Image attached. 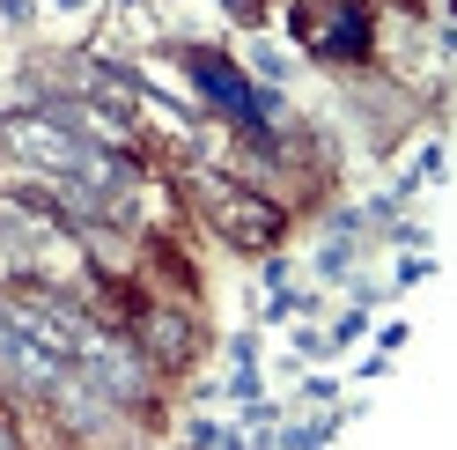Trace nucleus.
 <instances>
[{
    "label": "nucleus",
    "instance_id": "9b49d317",
    "mask_svg": "<svg viewBox=\"0 0 457 450\" xmlns=\"http://www.w3.org/2000/svg\"><path fill=\"white\" fill-rule=\"evenodd\" d=\"M0 22H8V30H30V22H37V0H0Z\"/></svg>",
    "mask_w": 457,
    "mask_h": 450
},
{
    "label": "nucleus",
    "instance_id": "20e7f679",
    "mask_svg": "<svg viewBox=\"0 0 457 450\" xmlns=\"http://www.w3.org/2000/svg\"><path fill=\"white\" fill-rule=\"evenodd\" d=\"M126 332H133V347L148 354V370H155V377H178V370H192V354H199V318H192V311H178L170 296L140 303Z\"/></svg>",
    "mask_w": 457,
    "mask_h": 450
},
{
    "label": "nucleus",
    "instance_id": "6e6552de",
    "mask_svg": "<svg viewBox=\"0 0 457 450\" xmlns=\"http://www.w3.org/2000/svg\"><path fill=\"white\" fill-rule=\"evenodd\" d=\"M361 332H369V311H361V303H354V311H347V318H339V325L325 332V340H332V354H339V347H354V340H361Z\"/></svg>",
    "mask_w": 457,
    "mask_h": 450
},
{
    "label": "nucleus",
    "instance_id": "4468645a",
    "mask_svg": "<svg viewBox=\"0 0 457 450\" xmlns=\"http://www.w3.org/2000/svg\"><path fill=\"white\" fill-rule=\"evenodd\" d=\"M207 450H251V436H237V429H214V443Z\"/></svg>",
    "mask_w": 457,
    "mask_h": 450
},
{
    "label": "nucleus",
    "instance_id": "f8f14e48",
    "mask_svg": "<svg viewBox=\"0 0 457 450\" xmlns=\"http://www.w3.org/2000/svg\"><path fill=\"white\" fill-rule=\"evenodd\" d=\"M295 354H310V362H325V354H332V340H325L318 325H303V332H295Z\"/></svg>",
    "mask_w": 457,
    "mask_h": 450
},
{
    "label": "nucleus",
    "instance_id": "0eeeda50",
    "mask_svg": "<svg viewBox=\"0 0 457 450\" xmlns=\"http://www.w3.org/2000/svg\"><path fill=\"white\" fill-rule=\"evenodd\" d=\"M221 399H237V406H251V399H266V384H259V370H228V384H221Z\"/></svg>",
    "mask_w": 457,
    "mask_h": 450
},
{
    "label": "nucleus",
    "instance_id": "39448f33",
    "mask_svg": "<svg viewBox=\"0 0 457 450\" xmlns=\"http://www.w3.org/2000/svg\"><path fill=\"white\" fill-rule=\"evenodd\" d=\"M52 237H67V214L52 207V192L37 178L0 185V259H15V251H30V244H52Z\"/></svg>",
    "mask_w": 457,
    "mask_h": 450
},
{
    "label": "nucleus",
    "instance_id": "9d476101",
    "mask_svg": "<svg viewBox=\"0 0 457 450\" xmlns=\"http://www.w3.org/2000/svg\"><path fill=\"white\" fill-rule=\"evenodd\" d=\"M428 273H436V259L413 251V259H398V280H391V288H413V280H428Z\"/></svg>",
    "mask_w": 457,
    "mask_h": 450
},
{
    "label": "nucleus",
    "instance_id": "7ed1b4c3",
    "mask_svg": "<svg viewBox=\"0 0 457 450\" xmlns=\"http://www.w3.org/2000/svg\"><path fill=\"white\" fill-rule=\"evenodd\" d=\"M0 155L22 162L30 178H74L81 155H89V140H81L67 119H52V111L22 104V111H0Z\"/></svg>",
    "mask_w": 457,
    "mask_h": 450
},
{
    "label": "nucleus",
    "instance_id": "1a4fd4ad",
    "mask_svg": "<svg viewBox=\"0 0 457 450\" xmlns=\"http://www.w3.org/2000/svg\"><path fill=\"white\" fill-rule=\"evenodd\" d=\"M228 370H259V332H237L228 340Z\"/></svg>",
    "mask_w": 457,
    "mask_h": 450
},
{
    "label": "nucleus",
    "instance_id": "423d86ee",
    "mask_svg": "<svg viewBox=\"0 0 457 450\" xmlns=\"http://www.w3.org/2000/svg\"><path fill=\"white\" fill-rule=\"evenodd\" d=\"M251 74H259V89H280L295 67H288V52H280V45H251Z\"/></svg>",
    "mask_w": 457,
    "mask_h": 450
},
{
    "label": "nucleus",
    "instance_id": "2eb2a0df",
    "mask_svg": "<svg viewBox=\"0 0 457 450\" xmlns=\"http://www.w3.org/2000/svg\"><path fill=\"white\" fill-rule=\"evenodd\" d=\"M52 8H60V15H81V8H96V0H52Z\"/></svg>",
    "mask_w": 457,
    "mask_h": 450
},
{
    "label": "nucleus",
    "instance_id": "f03ea898",
    "mask_svg": "<svg viewBox=\"0 0 457 450\" xmlns=\"http://www.w3.org/2000/svg\"><path fill=\"white\" fill-rule=\"evenodd\" d=\"M288 30L310 60L325 67H361L377 52V22H369V0H288Z\"/></svg>",
    "mask_w": 457,
    "mask_h": 450
},
{
    "label": "nucleus",
    "instance_id": "ddd939ff",
    "mask_svg": "<svg viewBox=\"0 0 457 450\" xmlns=\"http://www.w3.org/2000/svg\"><path fill=\"white\" fill-rule=\"evenodd\" d=\"M391 244H413V251H428V229H420V221H398V229H384Z\"/></svg>",
    "mask_w": 457,
    "mask_h": 450
},
{
    "label": "nucleus",
    "instance_id": "f257e3e1",
    "mask_svg": "<svg viewBox=\"0 0 457 450\" xmlns=\"http://www.w3.org/2000/svg\"><path fill=\"white\" fill-rule=\"evenodd\" d=\"M178 185H185V200L199 207V221H207L228 251H244V259H273L280 237H288V207H280L273 192H259V185L214 171V162H185Z\"/></svg>",
    "mask_w": 457,
    "mask_h": 450
}]
</instances>
